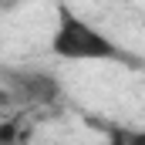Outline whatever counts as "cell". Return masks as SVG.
Returning a JSON list of instances; mask_svg holds the SVG:
<instances>
[{"label":"cell","instance_id":"6da1fadb","mask_svg":"<svg viewBox=\"0 0 145 145\" xmlns=\"http://www.w3.org/2000/svg\"><path fill=\"white\" fill-rule=\"evenodd\" d=\"M51 54L61 61H132L121 44H115L101 27L84 20L68 3L57 7V20L51 31Z\"/></svg>","mask_w":145,"mask_h":145},{"label":"cell","instance_id":"7a4b0ae2","mask_svg":"<svg viewBox=\"0 0 145 145\" xmlns=\"http://www.w3.org/2000/svg\"><path fill=\"white\" fill-rule=\"evenodd\" d=\"M10 95L27 101V105H54L61 98V84L44 71H17L7 78Z\"/></svg>","mask_w":145,"mask_h":145}]
</instances>
